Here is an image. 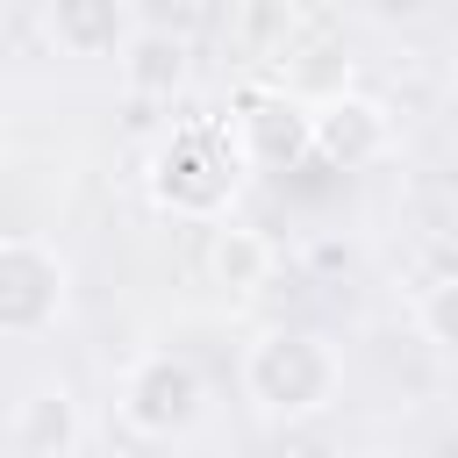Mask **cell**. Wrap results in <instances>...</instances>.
<instances>
[{"instance_id":"277c9868","label":"cell","mask_w":458,"mask_h":458,"mask_svg":"<svg viewBox=\"0 0 458 458\" xmlns=\"http://www.w3.org/2000/svg\"><path fill=\"white\" fill-rule=\"evenodd\" d=\"M72 308V265L43 236H0V344L50 336Z\"/></svg>"},{"instance_id":"52a82bcc","label":"cell","mask_w":458,"mask_h":458,"mask_svg":"<svg viewBox=\"0 0 458 458\" xmlns=\"http://www.w3.org/2000/svg\"><path fill=\"white\" fill-rule=\"evenodd\" d=\"M136 36V0H43V43L72 64H114Z\"/></svg>"},{"instance_id":"3957f363","label":"cell","mask_w":458,"mask_h":458,"mask_svg":"<svg viewBox=\"0 0 458 458\" xmlns=\"http://www.w3.org/2000/svg\"><path fill=\"white\" fill-rule=\"evenodd\" d=\"M200 408H208V379H200V365L186 351H143V358L122 365L114 415H122L129 437L172 444V437H186L200 422Z\"/></svg>"},{"instance_id":"8fae6325","label":"cell","mask_w":458,"mask_h":458,"mask_svg":"<svg viewBox=\"0 0 458 458\" xmlns=\"http://www.w3.org/2000/svg\"><path fill=\"white\" fill-rule=\"evenodd\" d=\"M415 329H422V344L458 351V272H444L415 293Z\"/></svg>"},{"instance_id":"9c48e42d","label":"cell","mask_w":458,"mask_h":458,"mask_svg":"<svg viewBox=\"0 0 458 458\" xmlns=\"http://www.w3.org/2000/svg\"><path fill=\"white\" fill-rule=\"evenodd\" d=\"M122 72V93L129 100H179L193 86V43L179 29H136L114 57Z\"/></svg>"},{"instance_id":"7c38bea8","label":"cell","mask_w":458,"mask_h":458,"mask_svg":"<svg viewBox=\"0 0 458 458\" xmlns=\"http://www.w3.org/2000/svg\"><path fill=\"white\" fill-rule=\"evenodd\" d=\"M358 14H365V21H379V29H408V21H422V14H429V0H358Z\"/></svg>"},{"instance_id":"ba28073f","label":"cell","mask_w":458,"mask_h":458,"mask_svg":"<svg viewBox=\"0 0 458 458\" xmlns=\"http://www.w3.org/2000/svg\"><path fill=\"white\" fill-rule=\"evenodd\" d=\"M7 437H14L21 458H72V451L86 444V401H79L64 379H36V386L14 401Z\"/></svg>"},{"instance_id":"5b68a950","label":"cell","mask_w":458,"mask_h":458,"mask_svg":"<svg viewBox=\"0 0 458 458\" xmlns=\"http://www.w3.org/2000/svg\"><path fill=\"white\" fill-rule=\"evenodd\" d=\"M386 150H394V107L379 93L329 86L322 100H308V157H322L336 172H365Z\"/></svg>"},{"instance_id":"30bf717a","label":"cell","mask_w":458,"mask_h":458,"mask_svg":"<svg viewBox=\"0 0 458 458\" xmlns=\"http://www.w3.org/2000/svg\"><path fill=\"white\" fill-rule=\"evenodd\" d=\"M208 229H215V236H208V279H215L229 301H243V293L272 286L279 250H272V236H265V229H250V222H236V215H222V222H208Z\"/></svg>"},{"instance_id":"8992f818","label":"cell","mask_w":458,"mask_h":458,"mask_svg":"<svg viewBox=\"0 0 458 458\" xmlns=\"http://www.w3.org/2000/svg\"><path fill=\"white\" fill-rule=\"evenodd\" d=\"M243 172H293L308 157V100L286 93V86H258L236 100V114L222 122Z\"/></svg>"},{"instance_id":"7a4b0ae2","label":"cell","mask_w":458,"mask_h":458,"mask_svg":"<svg viewBox=\"0 0 458 458\" xmlns=\"http://www.w3.org/2000/svg\"><path fill=\"white\" fill-rule=\"evenodd\" d=\"M143 193L172 222H222L243 193V157H236L229 129H215V122L172 129L143 165Z\"/></svg>"},{"instance_id":"6da1fadb","label":"cell","mask_w":458,"mask_h":458,"mask_svg":"<svg viewBox=\"0 0 458 458\" xmlns=\"http://www.w3.org/2000/svg\"><path fill=\"white\" fill-rule=\"evenodd\" d=\"M344 394V351L322 329H258L243 351V401L265 422H308Z\"/></svg>"}]
</instances>
